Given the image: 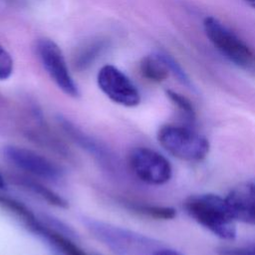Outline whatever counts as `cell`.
Instances as JSON below:
<instances>
[{
  "mask_svg": "<svg viewBox=\"0 0 255 255\" xmlns=\"http://www.w3.org/2000/svg\"><path fill=\"white\" fill-rule=\"evenodd\" d=\"M187 214L211 233L224 240L236 237V220L225 198L214 193L189 196L183 203Z\"/></svg>",
  "mask_w": 255,
  "mask_h": 255,
  "instance_id": "6da1fadb",
  "label": "cell"
},
{
  "mask_svg": "<svg viewBox=\"0 0 255 255\" xmlns=\"http://www.w3.org/2000/svg\"><path fill=\"white\" fill-rule=\"evenodd\" d=\"M87 230L116 255H151L155 241L145 235L102 220H84Z\"/></svg>",
  "mask_w": 255,
  "mask_h": 255,
  "instance_id": "7a4b0ae2",
  "label": "cell"
},
{
  "mask_svg": "<svg viewBox=\"0 0 255 255\" xmlns=\"http://www.w3.org/2000/svg\"><path fill=\"white\" fill-rule=\"evenodd\" d=\"M156 137L163 149L184 161H201L210 149L208 139L186 126L163 125L157 130Z\"/></svg>",
  "mask_w": 255,
  "mask_h": 255,
  "instance_id": "3957f363",
  "label": "cell"
},
{
  "mask_svg": "<svg viewBox=\"0 0 255 255\" xmlns=\"http://www.w3.org/2000/svg\"><path fill=\"white\" fill-rule=\"evenodd\" d=\"M203 29L211 44L234 65L243 69L255 67V54L250 47L217 18L205 17Z\"/></svg>",
  "mask_w": 255,
  "mask_h": 255,
  "instance_id": "277c9868",
  "label": "cell"
},
{
  "mask_svg": "<svg viewBox=\"0 0 255 255\" xmlns=\"http://www.w3.org/2000/svg\"><path fill=\"white\" fill-rule=\"evenodd\" d=\"M1 155L11 165L33 177L50 181L64 177V169L58 163L28 147L5 144L1 147Z\"/></svg>",
  "mask_w": 255,
  "mask_h": 255,
  "instance_id": "5b68a950",
  "label": "cell"
},
{
  "mask_svg": "<svg viewBox=\"0 0 255 255\" xmlns=\"http://www.w3.org/2000/svg\"><path fill=\"white\" fill-rule=\"evenodd\" d=\"M128 165L138 180L148 185H163L172 177L169 160L150 147L132 148L128 155Z\"/></svg>",
  "mask_w": 255,
  "mask_h": 255,
  "instance_id": "8992f818",
  "label": "cell"
},
{
  "mask_svg": "<svg viewBox=\"0 0 255 255\" xmlns=\"http://www.w3.org/2000/svg\"><path fill=\"white\" fill-rule=\"evenodd\" d=\"M38 57L51 79L66 95L77 98L79 89L73 80L59 46L50 39H40L36 44Z\"/></svg>",
  "mask_w": 255,
  "mask_h": 255,
  "instance_id": "52a82bcc",
  "label": "cell"
},
{
  "mask_svg": "<svg viewBox=\"0 0 255 255\" xmlns=\"http://www.w3.org/2000/svg\"><path fill=\"white\" fill-rule=\"evenodd\" d=\"M100 90L114 103L133 108L140 103V94L128 77L113 65L102 67L97 76Z\"/></svg>",
  "mask_w": 255,
  "mask_h": 255,
  "instance_id": "ba28073f",
  "label": "cell"
},
{
  "mask_svg": "<svg viewBox=\"0 0 255 255\" xmlns=\"http://www.w3.org/2000/svg\"><path fill=\"white\" fill-rule=\"evenodd\" d=\"M58 124L64 130V133L69 138H71L74 143L91 154L101 164L102 167L112 172L117 170L118 161L115 157V154L111 149L107 147V145L86 133L66 118L58 117Z\"/></svg>",
  "mask_w": 255,
  "mask_h": 255,
  "instance_id": "9c48e42d",
  "label": "cell"
},
{
  "mask_svg": "<svg viewBox=\"0 0 255 255\" xmlns=\"http://www.w3.org/2000/svg\"><path fill=\"white\" fill-rule=\"evenodd\" d=\"M224 198L236 221L255 225V180L239 183Z\"/></svg>",
  "mask_w": 255,
  "mask_h": 255,
  "instance_id": "30bf717a",
  "label": "cell"
},
{
  "mask_svg": "<svg viewBox=\"0 0 255 255\" xmlns=\"http://www.w3.org/2000/svg\"><path fill=\"white\" fill-rule=\"evenodd\" d=\"M108 41L104 38H95L79 47L73 57L74 68L78 71H85L102 55L107 49Z\"/></svg>",
  "mask_w": 255,
  "mask_h": 255,
  "instance_id": "8fae6325",
  "label": "cell"
},
{
  "mask_svg": "<svg viewBox=\"0 0 255 255\" xmlns=\"http://www.w3.org/2000/svg\"><path fill=\"white\" fill-rule=\"evenodd\" d=\"M17 182L31 193L37 195L49 204L58 208H67L68 201L59 193L44 185L42 182L27 176L17 177Z\"/></svg>",
  "mask_w": 255,
  "mask_h": 255,
  "instance_id": "7c38bea8",
  "label": "cell"
},
{
  "mask_svg": "<svg viewBox=\"0 0 255 255\" xmlns=\"http://www.w3.org/2000/svg\"><path fill=\"white\" fill-rule=\"evenodd\" d=\"M122 203L127 209L131 210L134 213L156 220H170L176 216V210L170 206L156 205L129 199L122 200Z\"/></svg>",
  "mask_w": 255,
  "mask_h": 255,
  "instance_id": "4fadbf2b",
  "label": "cell"
},
{
  "mask_svg": "<svg viewBox=\"0 0 255 255\" xmlns=\"http://www.w3.org/2000/svg\"><path fill=\"white\" fill-rule=\"evenodd\" d=\"M139 70L145 79L154 83L164 81L169 73L166 65L156 53L142 58L139 64Z\"/></svg>",
  "mask_w": 255,
  "mask_h": 255,
  "instance_id": "5bb4252c",
  "label": "cell"
},
{
  "mask_svg": "<svg viewBox=\"0 0 255 255\" xmlns=\"http://www.w3.org/2000/svg\"><path fill=\"white\" fill-rule=\"evenodd\" d=\"M0 206L19 217L30 229L40 221V219L28 206L8 195L0 193Z\"/></svg>",
  "mask_w": 255,
  "mask_h": 255,
  "instance_id": "9a60e30c",
  "label": "cell"
},
{
  "mask_svg": "<svg viewBox=\"0 0 255 255\" xmlns=\"http://www.w3.org/2000/svg\"><path fill=\"white\" fill-rule=\"evenodd\" d=\"M166 97L177 108L182 116L189 122L195 120V111L191 102L181 94H178L172 90H166Z\"/></svg>",
  "mask_w": 255,
  "mask_h": 255,
  "instance_id": "2e32d148",
  "label": "cell"
},
{
  "mask_svg": "<svg viewBox=\"0 0 255 255\" xmlns=\"http://www.w3.org/2000/svg\"><path fill=\"white\" fill-rule=\"evenodd\" d=\"M160 59L164 62V64L166 65L168 71L170 73H172L174 75V77L184 86L188 87V88H192V84L191 81L189 80L188 76L186 75V73L182 70V68L180 67V65L168 54L164 53V52H157L156 53Z\"/></svg>",
  "mask_w": 255,
  "mask_h": 255,
  "instance_id": "e0dca14e",
  "label": "cell"
},
{
  "mask_svg": "<svg viewBox=\"0 0 255 255\" xmlns=\"http://www.w3.org/2000/svg\"><path fill=\"white\" fill-rule=\"evenodd\" d=\"M13 60L6 49L0 44V81L7 80L13 73Z\"/></svg>",
  "mask_w": 255,
  "mask_h": 255,
  "instance_id": "ac0fdd59",
  "label": "cell"
},
{
  "mask_svg": "<svg viewBox=\"0 0 255 255\" xmlns=\"http://www.w3.org/2000/svg\"><path fill=\"white\" fill-rule=\"evenodd\" d=\"M219 255H255V243L239 247H223L218 250Z\"/></svg>",
  "mask_w": 255,
  "mask_h": 255,
  "instance_id": "d6986e66",
  "label": "cell"
},
{
  "mask_svg": "<svg viewBox=\"0 0 255 255\" xmlns=\"http://www.w3.org/2000/svg\"><path fill=\"white\" fill-rule=\"evenodd\" d=\"M151 255H182L180 252L170 248H157Z\"/></svg>",
  "mask_w": 255,
  "mask_h": 255,
  "instance_id": "ffe728a7",
  "label": "cell"
},
{
  "mask_svg": "<svg viewBox=\"0 0 255 255\" xmlns=\"http://www.w3.org/2000/svg\"><path fill=\"white\" fill-rule=\"evenodd\" d=\"M6 187V180L4 178V176L1 174L0 172V190L1 189H4Z\"/></svg>",
  "mask_w": 255,
  "mask_h": 255,
  "instance_id": "44dd1931",
  "label": "cell"
},
{
  "mask_svg": "<svg viewBox=\"0 0 255 255\" xmlns=\"http://www.w3.org/2000/svg\"><path fill=\"white\" fill-rule=\"evenodd\" d=\"M247 4H249L252 8L255 9V0H244Z\"/></svg>",
  "mask_w": 255,
  "mask_h": 255,
  "instance_id": "7402d4cb",
  "label": "cell"
},
{
  "mask_svg": "<svg viewBox=\"0 0 255 255\" xmlns=\"http://www.w3.org/2000/svg\"><path fill=\"white\" fill-rule=\"evenodd\" d=\"M8 1H17V0H8Z\"/></svg>",
  "mask_w": 255,
  "mask_h": 255,
  "instance_id": "603a6c76",
  "label": "cell"
}]
</instances>
